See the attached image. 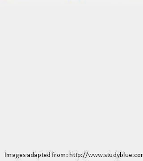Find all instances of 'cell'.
<instances>
[{
    "mask_svg": "<svg viewBox=\"0 0 143 161\" xmlns=\"http://www.w3.org/2000/svg\"><path fill=\"white\" fill-rule=\"evenodd\" d=\"M88 153L87 152H85V154H84V158H86L87 157V155Z\"/></svg>",
    "mask_w": 143,
    "mask_h": 161,
    "instance_id": "cell-1",
    "label": "cell"
},
{
    "mask_svg": "<svg viewBox=\"0 0 143 161\" xmlns=\"http://www.w3.org/2000/svg\"><path fill=\"white\" fill-rule=\"evenodd\" d=\"M116 156H117V154H116V153H114V154H113L114 157H116Z\"/></svg>",
    "mask_w": 143,
    "mask_h": 161,
    "instance_id": "cell-2",
    "label": "cell"
},
{
    "mask_svg": "<svg viewBox=\"0 0 143 161\" xmlns=\"http://www.w3.org/2000/svg\"><path fill=\"white\" fill-rule=\"evenodd\" d=\"M134 156H132V154H129V157H134Z\"/></svg>",
    "mask_w": 143,
    "mask_h": 161,
    "instance_id": "cell-3",
    "label": "cell"
},
{
    "mask_svg": "<svg viewBox=\"0 0 143 161\" xmlns=\"http://www.w3.org/2000/svg\"><path fill=\"white\" fill-rule=\"evenodd\" d=\"M34 157H38V154H34Z\"/></svg>",
    "mask_w": 143,
    "mask_h": 161,
    "instance_id": "cell-4",
    "label": "cell"
},
{
    "mask_svg": "<svg viewBox=\"0 0 143 161\" xmlns=\"http://www.w3.org/2000/svg\"><path fill=\"white\" fill-rule=\"evenodd\" d=\"M47 156L48 157H51L50 153H49V154H47Z\"/></svg>",
    "mask_w": 143,
    "mask_h": 161,
    "instance_id": "cell-5",
    "label": "cell"
},
{
    "mask_svg": "<svg viewBox=\"0 0 143 161\" xmlns=\"http://www.w3.org/2000/svg\"><path fill=\"white\" fill-rule=\"evenodd\" d=\"M126 157H129V154H126Z\"/></svg>",
    "mask_w": 143,
    "mask_h": 161,
    "instance_id": "cell-6",
    "label": "cell"
},
{
    "mask_svg": "<svg viewBox=\"0 0 143 161\" xmlns=\"http://www.w3.org/2000/svg\"><path fill=\"white\" fill-rule=\"evenodd\" d=\"M134 157H138L137 154H135V155H134Z\"/></svg>",
    "mask_w": 143,
    "mask_h": 161,
    "instance_id": "cell-7",
    "label": "cell"
},
{
    "mask_svg": "<svg viewBox=\"0 0 143 161\" xmlns=\"http://www.w3.org/2000/svg\"><path fill=\"white\" fill-rule=\"evenodd\" d=\"M141 157V154H138V157Z\"/></svg>",
    "mask_w": 143,
    "mask_h": 161,
    "instance_id": "cell-8",
    "label": "cell"
},
{
    "mask_svg": "<svg viewBox=\"0 0 143 161\" xmlns=\"http://www.w3.org/2000/svg\"><path fill=\"white\" fill-rule=\"evenodd\" d=\"M34 157V154H31V157Z\"/></svg>",
    "mask_w": 143,
    "mask_h": 161,
    "instance_id": "cell-9",
    "label": "cell"
},
{
    "mask_svg": "<svg viewBox=\"0 0 143 161\" xmlns=\"http://www.w3.org/2000/svg\"><path fill=\"white\" fill-rule=\"evenodd\" d=\"M41 157V154H38V157Z\"/></svg>",
    "mask_w": 143,
    "mask_h": 161,
    "instance_id": "cell-10",
    "label": "cell"
},
{
    "mask_svg": "<svg viewBox=\"0 0 143 161\" xmlns=\"http://www.w3.org/2000/svg\"><path fill=\"white\" fill-rule=\"evenodd\" d=\"M77 153H74V157H76Z\"/></svg>",
    "mask_w": 143,
    "mask_h": 161,
    "instance_id": "cell-11",
    "label": "cell"
},
{
    "mask_svg": "<svg viewBox=\"0 0 143 161\" xmlns=\"http://www.w3.org/2000/svg\"><path fill=\"white\" fill-rule=\"evenodd\" d=\"M61 156V155H59V154H57V157H59Z\"/></svg>",
    "mask_w": 143,
    "mask_h": 161,
    "instance_id": "cell-12",
    "label": "cell"
},
{
    "mask_svg": "<svg viewBox=\"0 0 143 161\" xmlns=\"http://www.w3.org/2000/svg\"><path fill=\"white\" fill-rule=\"evenodd\" d=\"M27 157H31V155H30V154H28V155H27Z\"/></svg>",
    "mask_w": 143,
    "mask_h": 161,
    "instance_id": "cell-13",
    "label": "cell"
},
{
    "mask_svg": "<svg viewBox=\"0 0 143 161\" xmlns=\"http://www.w3.org/2000/svg\"><path fill=\"white\" fill-rule=\"evenodd\" d=\"M126 153H125L124 152V157H126Z\"/></svg>",
    "mask_w": 143,
    "mask_h": 161,
    "instance_id": "cell-14",
    "label": "cell"
},
{
    "mask_svg": "<svg viewBox=\"0 0 143 161\" xmlns=\"http://www.w3.org/2000/svg\"><path fill=\"white\" fill-rule=\"evenodd\" d=\"M108 157H110V153H108Z\"/></svg>",
    "mask_w": 143,
    "mask_h": 161,
    "instance_id": "cell-15",
    "label": "cell"
},
{
    "mask_svg": "<svg viewBox=\"0 0 143 161\" xmlns=\"http://www.w3.org/2000/svg\"><path fill=\"white\" fill-rule=\"evenodd\" d=\"M12 156L13 157H15V156H15V155H14H14H12Z\"/></svg>",
    "mask_w": 143,
    "mask_h": 161,
    "instance_id": "cell-16",
    "label": "cell"
},
{
    "mask_svg": "<svg viewBox=\"0 0 143 161\" xmlns=\"http://www.w3.org/2000/svg\"><path fill=\"white\" fill-rule=\"evenodd\" d=\"M23 156L22 155H20V157H23Z\"/></svg>",
    "mask_w": 143,
    "mask_h": 161,
    "instance_id": "cell-17",
    "label": "cell"
},
{
    "mask_svg": "<svg viewBox=\"0 0 143 161\" xmlns=\"http://www.w3.org/2000/svg\"><path fill=\"white\" fill-rule=\"evenodd\" d=\"M141 157H143V154H141Z\"/></svg>",
    "mask_w": 143,
    "mask_h": 161,
    "instance_id": "cell-18",
    "label": "cell"
},
{
    "mask_svg": "<svg viewBox=\"0 0 143 161\" xmlns=\"http://www.w3.org/2000/svg\"><path fill=\"white\" fill-rule=\"evenodd\" d=\"M78 154H77L76 157H78Z\"/></svg>",
    "mask_w": 143,
    "mask_h": 161,
    "instance_id": "cell-19",
    "label": "cell"
},
{
    "mask_svg": "<svg viewBox=\"0 0 143 161\" xmlns=\"http://www.w3.org/2000/svg\"><path fill=\"white\" fill-rule=\"evenodd\" d=\"M26 157V155H23V157Z\"/></svg>",
    "mask_w": 143,
    "mask_h": 161,
    "instance_id": "cell-20",
    "label": "cell"
}]
</instances>
